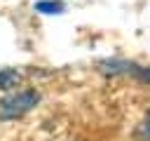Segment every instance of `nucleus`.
I'll list each match as a JSON object with an SVG mask.
<instances>
[{"label": "nucleus", "mask_w": 150, "mask_h": 141, "mask_svg": "<svg viewBox=\"0 0 150 141\" xmlns=\"http://www.w3.org/2000/svg\"><path fill=\"white\" fill-rule=\"evenodd\" d=\"M40 103V92L35 89H19L0 99V120H16L33 110Z\"/></svg>", "instance_id": "f257e3e1"}, {"label": "nucleus", "mask_w": 150, "mask_h": 141, "mask_svg": "<svg viewBox=\"0 0 150 141\" xmlns=\"http://www.w3.org/2000/svg\"><path fill=\"white\" fill-rule=\"evenodd\" d=\"M98 68H101V73H105V75H120V73H136V63H131V61H117V59H105V61H101L98 63Z\"/></svg>", "instance_id": "f03ea898"}, {"label": "nucleus", "mask_w": 150, "mask_h": 141, "mask_svg": "<svg viewBox=\"0 0 150 141\" xmlns=\"http://www.w3.org/2000/svg\"><path fill=\"white\" fill-rule=\"evenodd\" d=\"M19 82H21V73L19 70H14V68H0V89L2 92L14 89Z\"/></svg>", "instance_id": "7ed1b4c3"}, {"label": "nucleus", "mask_w": 150, "mask_h": 141, "mask_svg": "<svg viewBox=\"0 0 150 141\" xmlns=\"http://www.w3.org/2000/svg\"><path fill=\"white\" fill-rule=\"evenodd\" d=\"M35 12H40V14H63L66 5L61 0H40V2H35Z\"/></svg>", "instance_id": "20e7f679"}, {"label": "nucleus", "mask_w": 150, "mask_h": 141, "mask_svg": "<svg viewBox=\"0 0 150 141\" xmlns=\"http://www.w3.org/2000/svg\"><path fill=\"white\" fill-rule=\"evenodd\" d=\"M136 136H138V139H143V141H150V113H148V115L143 118V122L138 125Z\"/></svg>", "instance_id": "39448f33"}]
</instances>
